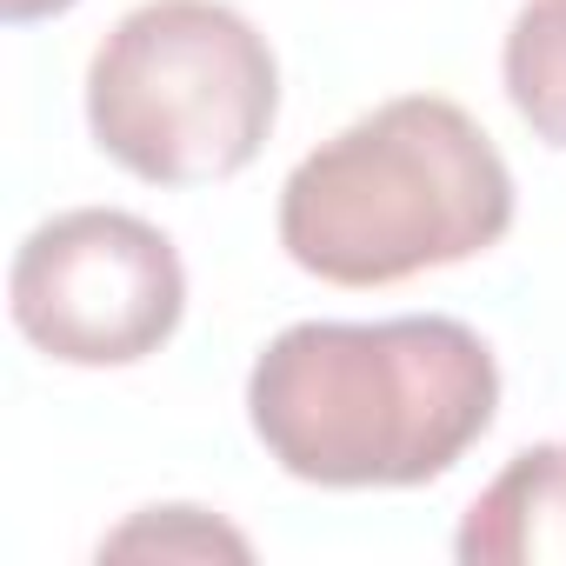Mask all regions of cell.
Segmentation results:
<instances>
[{
  "label": "cell",
  "mask_w": 566,
  "mask_h": 566,
  "mask_svg": "<svg viewBox=\"0 0 566 566\" xmlns=\"http://www.w3.org/2000/svg\"><path fill=\"white\" fill-rule=\"evenodd\" d=\"M8 307L28 347L61 367H134L174 340L187 266L154 220L127 207H67L21 240Z\"/></svg>",
  "instance_id": "cell-4"
},
{
  "label": "cell",
  "mask_w": 566,
  "mask_h": 566,
  "mask_svg": "<svg viewBox=\"0 0 566 566\" xmlns=\"http://www.w3.org/2000/svg\"><path fill=\"white\" fill-rule=\"evenodd\" d=\"M101 553H114V559H127V553H147V559L154 553L160 559H247L253 546L233 526H220L213 513H200V506H147L140 520L107 533Z\"/></svg>",
  "instance_id": "cell-7"
},
{
  "label": "cell",
  "mask_w": 566,
  "mask_h": 566,
  "mask_svg": "<svg viewBox=\"0 0 566 566\" xmlns=\"http://www.w3.org/2000/svg\"><path fill=\"white\" fill-rule=\"evenodd\" d=\"M280 61L227 0H140L87 61V127L147 187L233 180L273 134Z\"/></svg>",
  "instance_id": "cell-3"
},
{
  "label": "cell",
  "mask_w": 566,
  "mask_h": 566,
  "mask_svg": "<svg viewBox=\"0 0 566 566\" xmlns=\"http://www.w3.org/2000/svg\"><path fill=\"white\" fill-rule=\"evenodd\" d=\"M74 0H0V14H8V28H28V21H54L67 14Z\"/></svg>",
  "instance_id": "cell-8"
},
{
  "label": "cell",
  "mask_w": 566,
  "mask_h": 566,
  "mask_svg": "<svg viewBox=\"0 0 566 566\" xmlns=\"http://www.w3.org/2000/svg\"><path fill=\"white\" fill-rule=\"evenodd\" d=\"M493 347L447 314L301 321L247 374V420L266 460L307 486H427L493 427Z\"/></svg>",
  "instance_id": "cell-1"
},
{
  "label": "cell",
  "mask_w": 566,
  "mask_h": 566,
  "mask_svg": "<svg viewBox=\"0 0 566 566\" xmlns=\"http://www.w3.org/2000/svg\"><path fill=\"white\" fill-rule=\"evenodd\" d=\"M506 101L533 127V140L566 147V0H526L506 28Z\"/></svg>",
  "instance_id": "cell-6"
},
{
  "label": "cell",
  "mask_w": 566,
  "mask_h": 566,
  "mask_svg": "<svg viewBox=\"0 0 566 566\" xmlns=\"http://www.w3.org/2000/svg\"><path fill=\"white\" fill-rule=\"evenodd\" d=\"M513 227L493 134L447 94H400L321 140L280 187V247L327 287H400Z\"/></svg>",
  "instance_id": "cell-2"
},
{
  "label": "cell",
  "mask_w": 566,
  "mask_h": 566,
  "mask_svg": "<svg viewBox=\"0 0 566 566\" xmlns=\"http://www.w3.org/2000/svg\"><path fill=\"white\" fill-rule=\"evenodd\" d=\"M453 553L467 566H566V447H526L467 506Z\"/></svg>",
  "instance_id": "cell-5"
}]
</instances>
